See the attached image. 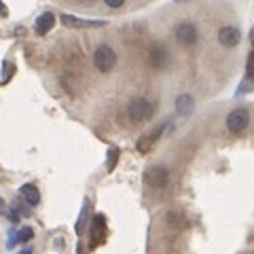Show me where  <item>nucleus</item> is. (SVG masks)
Returning <instances> with one entry per match:
<instances>
[{
	"instance_id": "obj_1",
	"label": "nucleus",
	"mask_w": 254,
	"mask_h": 254,
	"mask_svg": "<svg viewBox=\"0 0 254 254\" xmlns=\"http://www.w3.org/2000/svg\"><path fill=\"white\" fill-rule=\"evenodd\" d=\"M93 64H95V68H98L102 74H108L110 70L115 68V64H117L115 49L113 47H108V45H100L98 49H95V53H93Z\"/></svg>"
},
{
	"instance_id": "obj_2",
	"label": "nucleus",
	"mask_w": 254,
	"mask_h": 254,
	"mask_svg": "<svg viewBox=\"0 0 254 254\" xmlns=\"http://www.w3.org/2000/svg\"><path fill=\"white\" fill-rule=\"evenodd\" d=\"M127 110H129V117L136 123H144V121H148V119L153 117L155 106L150 104L146 98H136V100L129 102V108H127Z\"/></svg>"
},
{
	"instance_id": "obj_3",
	"label": "nucleus",
	"mask_w": 254,
	"mask_h": 254,
	"mask_svg": "<svg viewBox=\"0 0 254 254\" xmlns=\"http://www.w3.org/2000/svg\"><path fill=\"white\" fill-rule=\"evenodd\" d=\"M250 123V115L246 108H235L227 117V129L231 133H242Z\"/></svg>"
},
{
	"instance_id": "obj_4",
	"label": "nucleus",
	"mask_w": 254,
	"mask_h": 254,
	"mask_svg": "<svg viewBox=\"0 0 254 254\" xmlns=\"http://www.w3.org/2000/svg\"><path fill=\"white\" fill-rule=\"evenodd\" d=\"M176 41L182 47H193L197 43V28L190 21H182L176 26Z\"/></svg>"
},
{
	"instance_id": "obj_5",
	"label": "nucleus",
	"mask_w": 254,
	"mask_h": 254,
	"mask_svg": "<svg viewBox=\"0 0 254 254\" xmlns=\"http://www.w3.org/2000/svg\"><path fill=\"white\" fill-rule=\"evenodd\" d=\"M168 180H170V170L163 168V165H155L146 172V182L153 189H163L168 187Z\"/></svg>"
},
{
	"instance_id": "obj_6",
	"label": "nucleus",
	"mask_w": 254,
	"mask_h": 254,
	"mask_svg": "<svg viewBox=\"0 0 254 254\" xmlns=\"http://www.w3.org/2000/svg\"><path fill=\"white\" fill-rule=\"evenodd\" d=\"M106 240V220L102 214H98V216H93L91 220V242L89 246L91 248H98L100 244H104Z\"/></svg>"
},
{
	"instance_id": "obj_7",
	"label": "nucleus",
	"mask_w": 254,
	"mask_h": 254,
	"mask_svg": "<svg viewBox=\"0 0 254 254\" xmlns=\"http://www.w3.org/2000/svg\"><path fill=\"white\" fill-rule=\"evenodd\" d=\"M240 41H242V34H240V30L237 28H233V26H225V28H220V32H218V43L222 45V47H235V45H240Z\"/></svg>"
},
{
	"instance_id": "obj_8",
	"label": "nucleus",
	"mask_w": 254,
	"mask_h": 254,
	"mask_svg": "<svg viewBox=\"0 0 254 254\" xmlns=\"http://www.w3.org/2000/svg\"><path fill=\"white\" fill-rule=\"evenodd\" d=\"M163 131H165V125H159V127H155V129L150 131V133H146V136H142V138H140V142H138V150H140V153H148V150L153 148L155 142H157L159 138H161V133H163Z\"/></svg>"
},
{
	"instance_id": "obj_9",
	"label": "nucleus",
	"mask_w": 254,
	"mask_h": 254,
	"mask_svg": "<svg viewBox=\"0 0 254 254\" xmlns=\"http://www.w3.org/2000/svg\"><path fill=\"white\" fill-rule=\"evenodd\" d=\"M62 21H64V26H68V28H102V26H106V21L78 19V17H72V15H62Z\"/></svg>"
},
{
	"instance_id": "obj_10",
	"label": "nucleus",
	"mask_w": 254,
	"mask_h": 254,
	"mask_svg": "<svg viewBox=\"0 0 254 254\" xmlns=\"http://www.w3.org/2000/svg\"><path fill=\"white\" fill-rule=\"evenodd\" d=\"M148 62L153 68H163L165 62H168V51L161 45H153V49L148 51Z\"/></svg>"
},
{
	"instance_id": "obj_11",
	"label": "nucleus",
	"mask_w": 254,
	"mask_h": 254,
	"mask_svg": "<svg viewBox=\"0 0 254 254\" xmlns=\"http://www.w3.org/2000/svg\"><path fill=\"white\" fill-rule=\"evenodd\" d=\"M55 26V15L53 13H43L41 17L36 19V23H34V30H36V34L38 36H45L47 32H51V28Z\"/></svg>"
},
{
	"instance_id": "obj_12",
	"label": "nucleus",
	"mask_w": 254,
	"mask_h": 254,
	"mask_svg": "<svg viewBox=\"0 0 254 254\" xmlns=\"http://www.w3.org/2000/svg\"><path fill=\"white\" fill-rule=\"evenodd\" d=\"M21 197L30 205H38V203H41V193H38V189L34 185H23L21 187Z\"/></svg>"
},
{
	"instance_id": "obj_13",
	"label": "nucleus",
	"mask_w": 254,
	"mask_h": 254,
	"mask_svg": "<svg viewBox=\"0 0 254 254\" xmlns=\"http://www.w3.org/2000/svg\"><path fill=\"white\" fill-rule=\"evenodd\" d=\"M89 208H91L89 199H85V201H83V210H81V214H78V220H76V225H74V231H76L78 235L85 231L87 222H89Z\"/></svg>"
},
{
	"instance_id": "obj_14",
	"label": "nucleus",
	"mask_w": 254,
	"mask_h": 254,
	"mask_svg": "<svg viewBox=\"0 0 254 254\" xmlns=\"http://www.w3.org/2000/svg\"><path fill=\"white\" fill-rule=\"evenodd\" d=\"M176 110H178V115L182 117H189L190 113H193V98L190 95H180V98L176 100Z\"/></svg>"
},
{
	"instance_id": "obj_15",
	"label": "nucleus",
	"mask_w": 254,
	"mask_h": 254,
	"mask_svg": "<svg viewBox=\"0 0 254 254\" xmlns=\"http://www.w3.org/2000/svg\"><path fill=\"white\" fill-rule=\"evenodd\" d=\"M32 235H34V231H32L30 227H23V229H19V233L15 235V244H26V242H30L32 240Z\"/></svg>"
},
{
	"instance_id": "obj_16",
	"label": "nucleus",
	"mask_w": 254,
	"mask_h": 254,
	"mask_svg": "<svg viewBox=\"0 0 254 254\" xmlns=\"http://www.w3.org/2000/svg\"><path fill=\"white\" fill-rule=\"evenodd\" d=\"M117 161H119V150H117V148H110V150H108L106 170H108V172H113V170H115V165H117Z\"/></svg>"
},
{
	"instance_id": "obj_17",
	"label": "nucleus",
	"mask_w": 254,
	"mask_h": 254,
	"mask_svg": "<svg viewBox=\"0 0 254 254\" xmlns=\"http://www.w3.org/2000/svg\"><path fill=\"white\" fill-rule=\"evenodd\" d=\"M246 74H248L250 81L254 78V47H252V51H250V55H248V64H246Z\"/></svg>"
},
{
	"instance_id": "obj_18",
	"label": "nucleus",
	"mask_w": 254,
	"mask_h": 254,
	"mask_svg": "<svg viewBox=\"0 0 254 254\" xmlns=\"http://www.w3.org/2000/svg\"><path fill=\"white\" fill-rule=\"evenodd\" d=\"M104 2L110 6V9H119V6H123L125 0H104Z\"/></svg>"
},
{
	"instance_id": "obj_19",
	"label": "nucleus",
	"mask_w": 254,
	"mask_h": 254,
	"mask_svg": "<svg viewBox=\"0 0 254 254\" xmlns=\"http://www.w3.org/2000/svg\"><path fill=\"white\" fill-rule=\"evenodd\" d=\"M9 220L13 222V225H15V222H19V212H17V210H13V212L9 214Z\"/></svg>"
},
{
	"instance_id": "obj_20",
	"label": "nucleus",
	"mask_w": 254,
	"mask_h": 254,
	"mask_svg": "<svg viewBox=\"0 0 254 254\" xmlns=\"http://www.w3.org/2000/svg\"><path fill=\"white\" fill-rule=\"evenodd\" d=\"M6 13L9 11H6V6L2 4V0H0V17H6Z\"/></svg>"
},
{
	"instance_id": "obj_21",
	"label": "nucleus",
	"mask_w": 254,
	"mask_h": 254,
	"mask_svg": "<svg viewBox=\"0 0 254 254\" xmlns=\"http://www.w3.org/2000/svg\"><path fill=\"white\" fill-rule=\"evenodd\" d=\"M0 214H4V199H0Z\"/></svg>"
},
{
	"instance_id": "obj_22",
	"label": "nucleus",
	"mask_w": 254,
	"mask_h": 254,
	"mask_svg": "<svg viewBox=\"0 0 254 254\" xmlns=\"http://www.w3.org/2000/svg\"><path fill=\"white\" fill-rule=\"evenodd\" d=\"M19 254H32V250H28V248H26V250H21Z\"/></svg>"
}]
</instances>
